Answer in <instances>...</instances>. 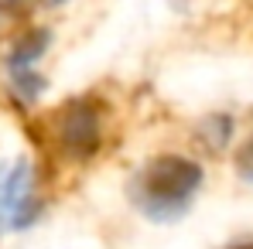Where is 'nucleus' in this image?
<instances>
[{"instance_id": "nucleus-6", "label": "nucleus", "mask_w": 253, "mask_h": 249, "mask_svg": "<svg viewBox=\"0 0 253 249\" xmlns=\"http://www.w3.org/2000/svg\"><path fill=\"white\" fill-rule=\"evenodd\" d=\"M233 164H236V174H240L243 181H250V184H253V137L240 147V150H236Z\"/></svg>"}, {"instance_id": "nucleus-4", "label": "nucleus", "mask_w": 253, "mask_h": 249, "mask_svg": "<svg viewBox=\"0 0 253 249\" xmlns=\"http://www.w3.org/2000/svg\"><path fill=\"white\" fill-rule=\"evenodd\" d=\"M44 48H48V31H28L24 38H17V44L10 48V55H7V69L10 72H24V69H35V62L44 55Z\"/></svg>"}, {"instance_id": "nucleus-9", "label": "nucleus", "mask_w": 253, "mask_h": 249, "mask_svg": "<svg viewBox=\"0 0 253 249\" xmlns=\"http://www.w3.org/2000/svg\"><path fill=\"white\" fill-rule=\"evenodd\" d=\"M44 3H51V7H55V3H65V0H44Z\"/></svg>"}, {"instance_id": "nucleus-3", "label": "nucleus", "mask_w": 253, "mask_h": 249, "mask_svg": "<svg viewBox=\"0 0 253 249\" xmlns=\"http://www.w3.org/2000/svg\"><path fill=\"white\" fill-rule=\"evenodd\" d=\"M35 215H38L35 178H31V164L21 157L10 164V171L0 174V232L3 229H24L35 222Z\"/></svg>"}, {"instance_id": "nucleus-5", "label": "nucleus", "mask_w": 253, "mask_h": 249, "mask_svg": "<svg viewBox=\"0 0 253 249\" xmlns=\"http://www.w3.org/2000/svg\"><path fill=\"white\" fill-rule=\"evenodd\" d=\"M10 79H14V92L24 99V103H31V99H38V92L44 89V79L35 72V69H24V72H10Z\"/></svg>"}, {"instance_id": "nucleus-8", "label": "nucleus", "mask_w": 253, "mask_h": 249, "mask_svg": "<svg viewBox=\"0 0 253 249\" xmlns=\"http://www.w3.org/2000/svg\"><path fill=\"white\" fill-rule=\"evenodd\" d=\"M229 249H253V239L250 243H236V246H229Z\"/></svg>"}, {"instance_id": "nucleus-2", "label": "nucleus", "mask_w": 253, "mask_h": 249, "mask_svg": "<svg viewBox=\"0 0 253 249\" xmlns=\"http://www.w3.org/2000/svg\"><path fill=\"white\" fill-rule=\"evenodd\" d=\"M55 147L69 161H89L103 147V103L96 96L65 99L51 113Z\"/></svg>"}, {"instance_id": "nucleus-1", "label": "nucleus", "mask_w": 253, "mask_h": 249, "mask_svg": "<svg viewBox=\"0 0 253 249\" xmlns=\"http://www.w3.org/2000/svg\"><path fill=\"white\" fill-rule=\"evenodd\" d=\"M202 181L206 174L199 161L181 157V154H158L130 178L126 195L144 218L178 222L192 208V198L199 195Z\"/></svg>"}, {"instance_id": "nucleus-7", "label": "nucleus", "mask_w": 253, "mask_h": 249, "mask_svg": "<svg viewBox=\"0 0 253 249\" xmlns=\"http://www.w3.org/2000/svg\"><path fill=\"white\" fill-rule=\"evenodd\" d=\"M28 0H0V14H14V10H21Z\"/></svg>"}]
</instances>
